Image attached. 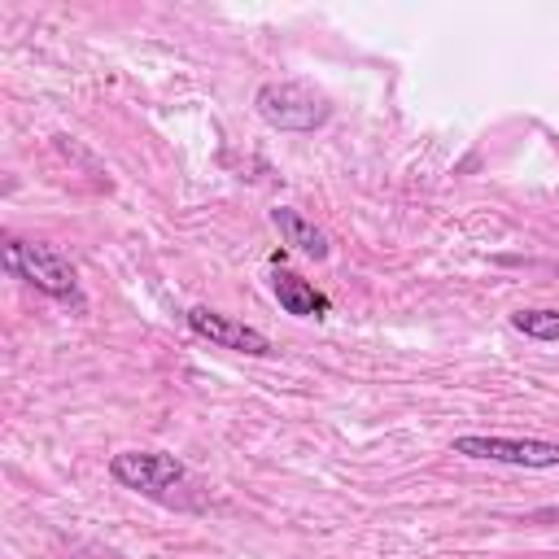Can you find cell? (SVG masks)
<instances>
[{
    "label": "cell",
    "instance_id": "obj_1",
    "mask_svg": "<svg viewBox=\"0 0 559 559\" xmlns=\"http://www.w3.org/2000/svg\"><path fill=\"white\" fill-rule=\"evenodd\" d=\"M0 262H4V271H9L13 280H26V284H35L39 293H48V297H57V301L83 306L74 262H70L57 245H48V240H4Z\"/></svg>",
    "mask_w": 559,
    "mask_h": 559
},
{
    "label": "cell",
    "instance_id": "obj_2",
    "mask_svg": "<svg viewBox=\"0 0 559 559\" xmlns=\"http://www.w3.org/2000/svg\"><path fill=\"white\" fill-rule=\"evenodd\" d=\"M253 109L266 127L275 131H314L332 118V105L323 92H314L310 83L297 79H271L253 92Z\"/></svg>",
    "mask_w": 559,
    "mask_h": 559
},
{
    "label": "cell",
    "instance_id": "obj_3",
    "mask_svg": "<svg viewBox=\"0 0 559 559\" xmlns=\"http://www.w3.org/2000/svg\"><path fill=\"white\" fill-rule=\"evenodd\" d=\"M109 480L131 493L175 502V489L188 485V467H183V459H175L166 450H118L109 459Z\"/></svg>",
    "mask_w": 559,
    "mask_h": 559
},
{
    "label": "cell",
    "instance_id": "obj_4",
    "mask_svg": "<svg viewBox=\"0 0 559 559\" xmlns=\"http://www.w3.org/2000/svg\"><path fill=\"white\" fill-rule=\"evenodd\" d=\"M450 450L463 454V459L511 463V467H528V472L559 467V441H542V437H485V432H463V437L450 441Z\"/></svg>",
    "mask_w": 559,
    "mask_h": 559
},
{
    "label": "cell",
    "instance_id": "obj_5",
    "mask_svg": "<svg viewBox=\"0 0 559 559\" xmlns=\"http://www.w3.org/2000/svg\"><path fill=\"white\" fill-rule=\"evenodd\" d=\"M183 319H188V328H192L197 336H205V341L218 345V349H236V354H253V358L271 354L266 332H258V328H249V323H240V319H231V314H218V310H210V306H192Z\"/></svg>",
    "mask_w": 559,
    "mask_h": 559
},
{
    "label": "cell",
    "instance_id": "obj_6",
    "mask_svg": "<svg viewBox=\"0 0 559 559\" xmlns=\"http://www.w3.org/2000/svg\"><path fill=\"white\" fill-rule=\"evenodd\" d=\"M271 293H275L280 310L293 314V319H328L332 314V297L323 288H314L310 280H301L297 271H288V266H275Z\"/></svg>",
    "mask_w": 559,
    "mask_h": 559
},
{
    "label": "cell",
    "instance_id": "obj_7",
    "mask_svg": "<svg viewBox=\"0 0 559 559\" xmlns=\"http://www.w3.org/2000/svg\"><path fill=\"white\" fill-rule=\"evenodd\" d=\"M271 223H275V231H280V240L284 245H293V249H301L306 258H328L332 253V245H328V236L301 214V210H293V205H280V210H271Z\"/></svg>",
    "mask_w": 559,
    "mask_h": 559
},
{
    "label": "cell",
    "instance_id": "obj_8",
    "mask_svg": "<svg viewBox=\"0 0 559 559\" xmlns=\"http://www.w3.org/2000/svg\"><path fill=\"white\" fill-rule=\"evenodd\" d=\"M511 328L533 341H559V310H515Z\"/></svg>",
    "mask_w": 559,
    "mask_h": 559
},
{
    "label": "cell",
    "instance_id": "obj_9",
    "mask_svg": "<svg viewBox=\"0 0 559 559\" xmlns=\"http://www.w3.org/2000/svg\"><path fill=\"white\" fill-rule=\"evenodd\" d=\"M533 520H559V507H542V511H533Z\"/></svg>",
    "mask_w": 559,
    "mask_h": 559
}]
</instances>
